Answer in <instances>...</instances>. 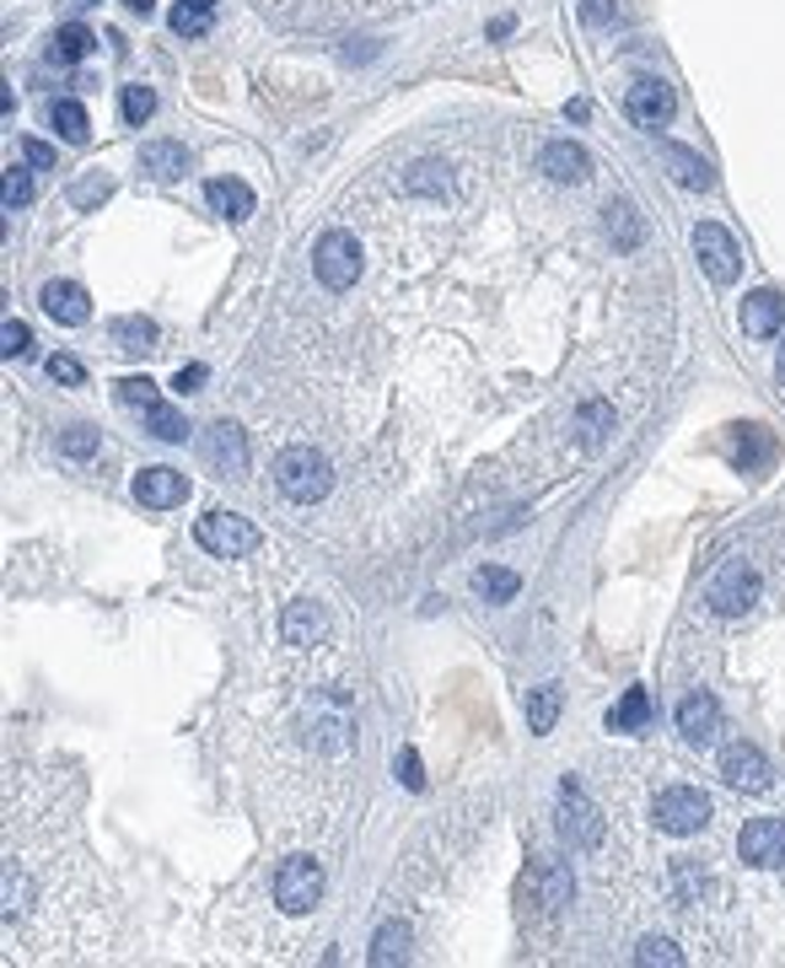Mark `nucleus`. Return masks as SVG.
<instances>
[{"instance_id":"14","label":"nucleus","mask_w":785,"mask_h":968,"mask_svg":"<svg viewBox=\"0 0 785 968\" xmlns=\"http://www.w3.org/2000/svg\"><path fill=\"white\" fill-rule=\"evenodd\" d=\"M678 732L694 743V748H705V743H716V732H720V705H716V695H689L683 705H678Z\"/></svg>"},{"instance_id":"15","label":"nucleus","mask_w":785,"mask_h":968,"mask_svg":"<svg viewBox=\"0 0 785 968\" xmlns=\"http://www.w3.org/2000/svg\"><path fill=\"white\" fill-rule=\"evenodd\" d=\"M38 302H44V313H49V318L66 323V328H81V323L92 318V302H86V291H81L75 280H49Z\"/></svg>"},{"instance_id":"18","label":"nucleus","mask_w":785,"mask_h":968,"mask_svg":"<svg viewBox=\"0 0 785 968\" xmlns=\"http://www.w3.org/2000/svg\"><path fill=\"white\" fill-rule=\"evenodd\" d=\"M538 167L554 178V184H582L591 173L587 151L576 145V140H554V145H543V156H538Z\"/></svg>"},{"instance_id":"5","label":"nucleus","mask_w":785,"mask_h":968,"mask_svg":"<svg viewBox=\"0 0 785 968\" xmlns=\"http://www.w3.org/2000/svg\"><path fill=\"white\" fill-rule=\"evenodd\" d=\"M313 269L328 291H350L361 280V243L350 232H324L318 248H313Z\"/></svg>"},{"instance_id":"21","label":"nucleus","mask_w":785,"mask_h":968,"mask_svg":"<svg viewBox=\"0 0 785 968\" xmlns=\"http://www.w3.org/2000/svg\"><path fill=\"white\" fill-rule=\"evenodd\" d=\"M661 162L672 167V178H678L683 189H711V184H716L711 162H705V156H694L689 145H672V140H667V145H661Z\"/></svg>"},{"instance_id":"4","label":"nucleus","mask_w":785,"mask_h":968,"mask_svg":"<svg viewBox=\"0 0 785 968\" xmlns=\"http://www.w3.org/2000/svg\"><path fill=\"white\" fill-rule=\"evenodd\" d=\"M753 597H759V571L748 565V560H726L711 586H705V603L716 608L720 619H737V614H748L753 608Z\"/></svg>"},{"instance_id":"36","label":"nucleus","mask_w":785,"mask_h":968,"mask_svg":"<svg viewBox=\"0 0 785 968\" xmlns=\"http://www.w3.org/2000/svg\"><path fill=\"white\" fill-rule=\"evenodd\" d=\"M173 33H178V38H199V33H210V11H195V5H173Z\"/></svg>"},{"instance_id":"6","label":"nucleus","mask_w":785,"mask_h":968,"mask_svg":"<svg viewBox=\"0 0 785 968\" xmlns=\"http://www.w3.org/2000/svg\"><path fill=\"white\" fill-rule=\"evenodd\" d=\"M656 824H661L667 835H694V829L711 824V796L694 791V785H667V791L656 796Z\"/></svg>"},{"instance_id":"32","label":"nucleus","mask_w":785,"mask_h":968,"mask_svg":"<svg viewBox=\"0 0 785 968\" xmlns=\"http://www.w3.org/2000/svg\"><path fill=\"white\" fill-rule=\"evenodd\" d=\"M119 114H125V125H145L156 114V92L151 86H125L119 92Z\"/></svg>"},{"instance_id":"22","label":"nucleus","mask_w":785,"mask_h":968,"mask_svg":"<svg viewBox=\"0 0 785 968\" xmlns=\"http://www.w3.org/2000/svg\"><path fill=\"white\" fill-rule=\"evenodd\" d=\"M527 883H532V903H543V909H560L571 899V872L560 861H538Z\"/></svg>"},{"instance_id":"30","label":"nucleus","mask_w":785,"mask_h":968,"mask_svg":"<svg viewBox=\"0 0 785 968\" xmlns=\"http://www.w3.org/2000/svg\"><path fill=\"white\" fill-rule=\"evenodd\" d=\"M527 721H532V732H549L560 721V689L554 684H543V689L527 695Z\"/></svg>"},{"instance_id":"13","label":"nucleus","mask_w":785,"mask_h":968,"mask_svg":"<svg viewBox=\"0 0 785 968\" xmlns=\"http://www.w3.org/2000/svg\"><path fill=\"white\" fill-rule=\"evenodd\" d=\"M624 108H630V119L646 129H661L672 119V108H678V97H672V86L667 81H656V75H641L635 86H630V97H624Z\"/></svg>"},{"instance_id":"20","label":"nucleus","mask_w":785,"mask_h":968,"mask_svg":"<svg viewBox=\"0 0 785 968\" xmlns=\"http://www.w3.org/2000/svg\"><path fill=\"white\" fill-rule=\"evenodd\" d=\"M280 635L285 645H318L328 635V619L318 603H291L285 614H280Z\"/></svg>"},{"instance_id":"48","label":"nucleus","mask_w":785,"mask_h":968,"mask_svg":"<svg viewBox=\"0 0 785 968\" xmlns=\"http://www.w3.org/2000/svg\"><path fill=\"white\" fill-rule=\"evenodd\" d=\"M775 377L785 383V345H781V361H775Z\"/></svg>"},{"instance_id":"16","label":"nucleus","mask_w":785,"mask_h":968,"mask_svg":"<svg viewBox=\"0 0 785 968\" xmlns=\"http://www.w3.org/2000/svg\"><path fill=\"white\" fill-rule=\"evenodd\" d=\"M781 323H785L781 291H748V302H742V334L748 339H775Z\"/></svg>"},{"instance_id":"19","label":"nucleus","mask_w":785,"mask_h":968,"mask_svg":"<svg viewBox=\"0 0 785 968\" xmlns=\"http://www.w3.org/2000/svg\"><path fill=\"white\" fill-rule=\"evenodd\" d=\"M204 205L215 215H226V221H248L254 215V189L243 178H210L204 184Z\"/></svg>"},{"instance_id":"40","label":"nucleus","mask_w":785,"mask_h":968,"mask_svg":"<svg viewBox=\"0 0 785 968\" xmlns=\"http://www.w3.org/2000/svg\"><path fill=\"white\" fill-rule=\"evenodd\" d=\"M108 194H114V184H108L103 173H92L86 184H75V194H70V199H75V205H97V199H108Z\"/></svg>"},{"instance_id":"35","label":"nucleus","mask_w":785,"mask_h":968,"mask_svg":"<svg viewBox=\"0 0 785 968\" xmlns=\"http://www.w3.org/2000/svg\"><path fill=\"white\" fill-rule=\"evenodd\" d=\"M156 398H162V393H156L151 377H125V383H119V404H130V409H156Z\"/></svg>"},{"instance_id":"9","label":"nucleus","mask_w":785,"mask_h":968,"mask_svg":"<svg viewBox=\"0 0 785 968\" xmlns=\"http://www.w3.org/2000/svg\"><path fill=\"white\" fill-rule=\"evenodd\" d=\"M134 501L151 506V512H173V506L189 501V474H178L167 463H151V468L134 474Z\"/></svg>"},{"instance_id":"27","label":"nucleus","mask_w":785,"mask_h":968,"mask_svg":"<svg viewBox=\"0 0 785 968\" xmlns=\"http://www.w3.org/2000/svg\"><path fill=\"white\" fill-rule=\"evenodd\" d=\"M652 721V700H646V689H624V700L608 710V726L613 732H641Z\"/></svg>"},{"instance_id":"1","label":"nucleus","mask_w":785,"mask_h":968,"mask_svg":"<svg viewBox=\"0 0 785 968\" xmlns=\"http://www.w3.org/2000/svg\"><path fill=\"white\" fill-rule=\"evenodd\" d=\"M328 485H333V468H328L324 452L313 447H285L274 457V490L285 495V501H296V506H318L328 495Z\"/></svg>"},{"instance_id":"11","label":"nucleus","mask_w":785,"mask_h":968,"mask_svg":"<svg viewBox=\"0 0 785 968\" xmlns=\"http://www.w3.org/2000/svg\"><path fill=\"white\" fill-rule=\"evenodd\" d=\"M737 850H742V861H748V866L775 872V866H785V824H781V818H753V824H742Z\"/></svg>"},{"instance_id":"38","label":"nucleus","mask_w":785,"mask_h":968,"mask_svg":"<svg viewBox=\"0 0 785 968\" xmlns=\"http://www.w3.org/2000/svg\"><path fill=\"white\" fill-rule=\"evenodd\" d=\"M60 452H66V457H92V452H97V431H86V425L60 431Z\"/></svg>"},{"instance_id":"28","label":"nucleus","mask_w":785,"mask_h":968,"mask_svg":"<svg viewBox=\"0 0 785 968\" xmlns=\"http://www.w3.org/2000/svg\"><path fill=\"white\" fill-rule=\"evenodd\" d=\"M473 592H479L484 603H512V597L523 592V581H517V571L484 565V571H473Z\"/></svg>"},{"instance_id":"45","label":"nucleus","mask_w":785,"mask_h":968,"mask_svg":"<svg viewBox=\"0 0 785 968\" xmlns=\"http://www.w3.org/2000/svg\"><path fill=\"white\" fill-rule=\"evenodd\" d=\"M125 5H130L134 16H151V11H156V0H125Z\"/></svg>"},{"instance_id":"44","label":"nucleus","mask_w":785,"mask_h":968,"mask_svg":"<svg viewBox=\"0 0 785 968\" xmlns=\"http://www.w3.org/2000/svg\"><path fill=\"white\" fill-rule=\"evenodd\" d=\"M199 383H204V366H184V372L173 377V387H178V393H195Z\"/></svg>"},{"instance_id":"41","label":"nucleus","mask_w":785,"mask_h":968,"mask_svg":"<svg viewBox=\"0 0 785 968\" xmlns=\"http://www.w3.org/2000/svg\"><path fill=\"white\" fill-rule=\"evenodd\" d=\"M392 770H398V780H403L409 791H420V785H425V774H420V759H414V748H403Z\"/></svg>"},{"instance_id":"34","label":"nucleus","mask_w":785,"mask_h":968,"mask_svg":"<svg viewBox=\"0 0 785 968\" xmlns=\"http://www.w3.org/2000/svg\"><path fill=\"white\" fill-rule=\"evenodd\" d=\"M0 199H5V210H22V205L33 199V173H27V167H5V178H0Z\"/></svg>"},{"instance_id":"10","label":"nucleus","mask_w":785,"mask_h":968,"mask_svg":"<svg viewBox=\"0 0 785 968\" xmlns=\"http://www.w3.org/2000/svg\"><path fill=\"white\" fill-rule=\"evenodd\" d=\"M560 835H565V844H576V850H597V844H602V818H597V807L582 796L576 780H565V796H560Z\"/></svg>"},{"instance_id":"37","label":"nucleus","mask_w":785,"mask_h":968,"mask_svg":"<svg viewBox=\"0 0 785 968\" xmlns=\"http://www.w3.org/2000/svg\"><path fill=\"white\" fill-rule=\"evenodd\" d=\"M635 964H683V953H678V947H672V942H661V936H652V942H641V947H635Z\"/></svg>"},{"instance_id":"46","label":"nucleus","mask_w":785,"mask_h":968,"mask_svg":"<svg viewBox=\"0 0 785 968\" xmlns=\"http://www.w3.org/2000/svg\"><path fill=\"white\" fill-rule=\"evenodd\" d=\"M60 5H66V11H75V16H81V11H92V5H97V0H60Z\"/></svg>"},{"instance_id":"8","label":"nucleus","mask_w":785,"mask_h":968,"mask_svg":"<svg viewBox=\"0 0 785 968\" xmlns=\"http://www.w3.org/2000/svg\"><path fill=\"white\" fill-rule=\"evenodd\" d=\"M694 254H700L705 275H711L716 285H731L737 269H742V254H737V243H731V232H726L720 221H700V226H694Z\"/></svg>"},{"instance_id":"7","label":"nucleus","mask_w":785,"mask_h":968,"mask_svg":"<svg viewBox=\"0 0 785 968\" xmlns=\"http://www.w3.org/2000/svg\"><path fill=\"white\" fill-rule=\"evenodd\" d=\"M199 457H204V468H210V474L237 479V474L248 468V436H243L232 420H215V425L199 436Z\"/></svg>"},{"instance_id":"17","label":"nucleus","mask_w":785,"mask_h":968,"mask_svg":"<svg viewBox=\"0 0 785 968\" xmlns=\"http://www.w3.org/2000/svg\"><path fill=\"white\" fill-rule=\"evenodd\" d=\"M189 145H178V140H145L140 145V167L156 178V184H173V178H184L189 173Z\"/></svg>"},{"instance_id":"29","label":"nucleus","mask_w":785,"mask_h":968,"mask_svg":"<svg viewBox=\"0 0 785 968\" xmlns=\"http://www.w3.org/2000/svg\"><path fill=\"white\" fill-rule=\"evenodd\" d=\"M608 232H613V243H619V248H641L646 226H641V215H635V205H630V199H613V205H608Z\"/></svg>"},{"instance_id":"31","label":"nucleus","mask_w":785,"mask_h":968,"mask_svg":"<svg viewBox=\"0 0 785 968\" xmlns=\"http://www.w3.org/2000/svg\"><path fill=\"white\" fill-rule=\"evenodd\" d=\"M145 431H151L156 442H184V436H189L184 415H178V409H162V404H156V409H145Z\"/></svg>"},{"instance_id":"12","label":"nucleus","mask_w":785,"mask_h":968,"mask_svg":"<svg viewBox=\"0 0 785 968\" xmlns=\"http://www.w3.org/2000/svg\"><path fill=\"white\" fill-rule=\"evenodd\" d=\"M720 780L731 791H770V765L753 743H726L720 748Z\"/></svg>"},{"instance_id":"23","label":"nucleus","mask_w":785,"mask_h":968,"mask_svg":"<svg viewBox=\"0 0 785 968\" xmlns=\"http://www.w3.org/2000/svg\"><path fill=\"white\" fill-rule=\"evenodd\" d=\"M49 129H60L66 145H86L92 140V119H86V108L75 97H55L49 103Z\"/></svg>"},{"instance_id":"24","label":"nucleus","mask_w":785,"mask_h":968,"mask_svg":"<svg viewBox=\"0 0 785 968\" xmlns=\"http://www.w3.org/2000/svg\"><path fill=\"white\" fill-rule=\"evenodd\" d=\"M92 27H81V22H66L55 38H49V65H81L92 55Z\"/></svg>"},{"instance_id":"42","label":"nucleus","mask_w":785,"mask_h":968,"mask_svg":"<svg viewBox=\"0 0 785 968\" xmlns=\"http://www.w3.org/2000/svg\"><path fill=\"white\" fill-rule=\"evenodd\" d=\"M582 16H587L591 27H602V22H613V0H582Z\"/></svg>"},{"instance_id":"3","label":"nucleus","mask_w":785,"mask_h":968,"mask_svg":"<svg viewBox=\"0 0 785 968\" xmlns=\"http://www.w3.org/2000/svg\"><path fill=\"white\" fill-rule=\"evenodd\" d=\"M195 538H199V549H210V555H221V560H237V555H254V549H259V527L237 512L199 516Z\"/></svg>"},{"instance_id":"25","label":"nucleus","mask_w":785,"mask_h":968,"mask_svg":"<svg viewBox=\"0 0 785 968\" xmlns=\"http://www.w3.org/2000/svg\"><path fill=\"white\" fill-rule=\"evenodd\" d=\"M114 345L125 350V355H151L156 350V323L151 318H114Z\"/></svg>"},{"instance_id":"43","label":"nucleus","mask_w":785,"mask_h":968,"mask_svg":"<svg viewBox=\"0 0 785 968\" xmlns=\"http://www.w3.org/2000/svg\"><path fill=\"white\" fill-rule=\"evenodd\" d=\"M22 151H27V162H33V167H55V151H49L44 140H27Z\"/></svg>"},{"instance_id":"47","label":"nucleus","mask_w":785,"mask_h":968,"mask_svg":"<svg viewBox=\"0 0 785 968\" xmlns=\"http://www.w3.org/2000/svg\"><path fill=\"white\" fill-rule=\"evenodd\" d=\"M178 5H195V11H215V0H178Z\"/></svg>"},{"instance_id":"39","label":"nucleus","mask_w":785,"mask_h":968,"mask_svg":"<svg viewBox=\"0 0 785 968\" xmlns=\"http://www.w3.org/2000/svg\"><path fill=\"white\" fill-rule=\"evenodd\" d=\"M49 377H55V383H66V387L86 383V372H81V361H75V355H49Z\"/></svg>"},{"instance_id":"2","label":"nucleus","mask_w":785,"mask_h":968,"mask_svg":"<svg viewBox=\"0 0 785 968\" xmlns=\"http://www.w3.org/2000/svg\"><path fill=\"white\" fill-rule=\"evenodd\" d=\"M318 899H324V866L313 855H291L274 872V903L285 914H307V909H318Z\"/></svg>"},{"instance_id":"33","label":"nucleus","mask_w":785,"mask_h":968,"mask_svg":"<svg viewBox=\"0 0 785 968\" xmlns=\"http://www.w3.org/2000/svg\"><path fill=\"white\" fill-rule=\"evenodd\" d=\"M0 355H5V361H27V355H33V328L5 318V328H0Z\"/></svg>"},{"instance_id":"26","label":"nucleus","mask_w":785,"mask_h":968,"mask_svg":"<svg viewBox=\"0 0 785 968\" xmlns=\"http://www.w3.org/2000/svg\"><path fill=\"white\" fill-rule=\"evenodd\" d=\"M409 958V925L403 920H388L383 931H377V942H372V964L377 968H392Z\"/></svg>"}]
</instances>
